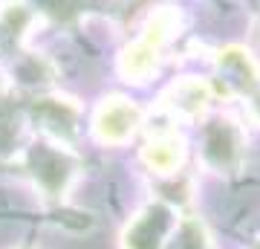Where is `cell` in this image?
Here are the masks:
<instances>
[{"label": "cell", "instance_id": "obj_4", "mask_svg": "<svg viewBox=\"0 0 260 249\" xmlns=\"http://www.w3.org/2000/svg\"><path fill=\"white\" fill-rule=\"evenodd\" d=\"M142 122L139 107L127 99H107L95 113V133L102 142H124Z\"/></svg>", "mask_w": 260, "mask_h": 249}, {"label": "cell", "instance_id": "obj_3", "mask_svg": "<svg viewBox=\"0 0 260 249\" xmlns=\"http://www.w3.org/2000/svg\"><path fill=\"white\" fill-rule=\"evenodd\" d=\"M217 75L225 96L251 99L260 90V67L243 46H225L217 56Z\"/></svg>", "mask_w": 260, "mask_h": 249}, {"label": "cell", "instance_id": "obj_6", "mask_svg": "<svg viewBox=\"0 0 260 249\" xmlns=\"http://www.w3.org/2000/svg\"><path fill=\"white\" fill-rule=\"evenodd\" d=\"M142 157L148 162L150 171L156 174H174L179 165H182V157H185V148H182V139L177 133H165V136L150 139Z\"/></svg>", "mask_w": 260, "mask_h": 249}, {"label": "cell", "instance_id": "obj_1", "mask_svg": "<svg viewBox=\"0 0 260 249\" xmlns=\"http://www.w3.org/2000/svg\"><path fill=\"white\" fill-rule=\"evenodd\" d=\"M203 162L211 171L229 174L237 171L243 162V148H246V136H243L240 125L229 116H214L203 128Z\"/></svg>", "mask_w": 260, "mask_h": 249}, {"label": "cell", "instance_id": "obj_2", "mask_svg": "<svg viewBox=\"0 0 260 249\" xmlns=\"http://www.w3.org/2000/svg\"><path fill=\"white\" fill-rule=\"evenodd\" d=\"M179 220L177 212L165 203H150L145 206L133 223L124 232V246L127 249H165L177 232Z\"/></svg>", "mask_w": 260, "mask_h": 249}, {"label": "cell", "instance_id": "obj_7", "mask_svg": "<svg viewBox=\"0 0 260 249\" xmlns=\"http://www.w3.org/2000/svg\"><path fill=\"white\" fill-rule=\"evenodd\" d=\"M249 107H251V116H254V119L260 122V90H257V93H254V96L249 99Z\"/></svg>", "mask_w": 260, "mask_h": 249}, {"label": "cell", "instance_id": "obj_5", "mask_svg": "<svg viewBox=\"0 0 260 249\" xmlns=\"http://www.w3.org/2000/svg\"><path fill=\"white\" fill-rule=\"evenodd\" d=\"M162 102L179 119H200L211 104V87L200 78H182V81L168 87Z\"/></svg>", "mask_w": 260, "mask_h": 249}]
</instances>
